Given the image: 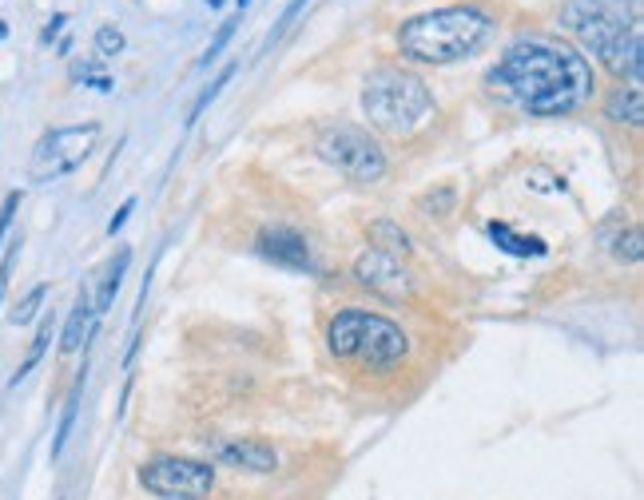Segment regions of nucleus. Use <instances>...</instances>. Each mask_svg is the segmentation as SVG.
<instances>
[{
  "mask_svg": "<svg viewBox=\"0 0 644 500\" xmlns=\"http://www.w3.org/2000/svg\"><path fill=\"white\" fill-rule=\"evenodd\" d=\"M235 24H239V20H223V24H219L215 40H211V44H207V52H203V60H199L203 67H207V64H215L219 56H223V48L231 44V36H235Z\"/></svg>",
  "mask_w": 644,
  "mask_h": 500,
  "instance_id": "nucleus-24",
  "label": "nucleus"
},
{
  "mask_svg": "<svg viewBox=\"0 0 644 500\" xmlns=\"http://www.w3.org/2000/svg\"><path fill=\"white\" fill-rule=\"evenodd\" d=\"M140 488H148L156 500H207L215 493V464L195 461V456H151L135 472Z\"/></svg>",
  "mask_w": 644,
  "mask_h": 500,
  "instance_id": "nucleus-7",
  "label": "nucleus"
},
{
  "mask_svg": "<svg viewBox=\"0 0 644 500\" xmlns=\"http://www.w3.org/2000/svg\"><path fill=\"white\" fill-rule=\"evenodd\" d=\"M255 247L262 258H270L275 266H286V270H315V250H310V242L302 239L299 231H291V226H262Z\"/></svg>",
  "mask_w": 644,
  "mask_h": 500,
  "instance_id": "nucleus-11",
  "label": "nucleus"
},
{
  "mask_svg": "<svg viewBox=\"0 0 644 500\" xmlns=\"http://www.w3.org/2000/svg\"><path fill=\"white\" fill-rule=\"evenodd\" d=\"M592 67L569 44H557L549 36H521L502 52V60L486 72V91L525 115L561 120L589 104Z\"/></svg>",
  "mask_w": 644,
  "mask_h": 500,
  "instance_id": "nucleus-1",
  "label": "nucleus"
},
{
  "mask_svg": "<svg viewBox=\"0 0 644 500\" xmlns=\"http://www.w3.org/2000/svg\"><path fill=\"white\" fill-rule=\"evenodd\" d=\"M128 262H132V250L128 247H120L112 254V262L104 266V278H100V290L92 294V306H96V318H104L108 310H112V302H116V294H120V282H124V270H128Z\"/></svg>",
  "mask_w": 644,
  "mask_h": 500,
  "instance_id": "nucleus-15",
  "label": "nucleus"
},
{
  "mask_svg": "<svg viewBox=\"0 0 644 500\" xmlns=\"http://www.w3.org/2000/svg\"><path fill=\"white\" fill-rule=\"evenodd\" d=\"M315 151L322 163H330L350 183H378L386 175V151L370 131L350 123H330L318 131Z\"/></svg>",
  "mask_w": 644,
  "mask_h": 500,
  "instance_id": "nucleus-6",
  "label": "nucleus"
},
{
  "mask_svg": "<svg viewBox=\"0 0 644 500\" xmlns=\"http://www.w3.org/2000/svg\"><path fill=\"white\" fill-rule=\"evenodd\" d=\"M16 258H20V239H12L8 242V254L0 258V302H4V290H8V278H12V266H16Z\"/></svg>",
  "mask_w": 644,
  "mask_h": 500,
  "instance_id": "nucleus-25",
  "label": "nucleus"
},
{
  "mask_svg": "<svg viewBox=\"0 0 644 500\" xmlns=\"http://www.w3.org/2000/svg\"><path fill=\"white\" fill-rule=\"evenodd\" d=\"M231 75H235V64H227V67H223V72H219V80H215V83H211V88H207V91H203V96H199V99H195V107H191V112H188V127H191L195 120H199V115H203V112H207V107H211V99H215V96H219V91H223V88H227V83H231Z\"/></svg>",
  "mask_w": 644,
  "mask_h": 500,
  "instance_id": "nucleus-23",
  "label": "nucleus"
},
{
  "mask_svg": "<svg viewBox=\"0 0 644 500\" xmlns=\"http://www.w3.org/2000/svg\"><path fill=\"white\" fill-rule=\"evenodd\" d=\"M80 389H84V377L72 385V397H68V405H64V417H60V425H56V437H52V461L64 453V445H68V437H72V425H76V413H80Z\"/></svg>",
  "mask_w": 644,
  "mask_h": 500,
  "instance_id": "nucleus-18",
  "label": "nucleus"
},
{
  "mask_svg": "<svg viewBox=\"0 0 644 500\" xmlns=\"http://www.w3.org/2000/svg\"><path fill=\"white\" fill-rule=\"evenodd\" d=\"M207 456L219 469H239V472H275L278 469L275 445L262 437H211Z\"/></svg>",
  "mask_w": 644,
  "mask_h": 500,
  "instance_id": "nucleus-10",
  "label": "nucleus"
},
{
  "mask_svg": "<svg viewBox=\"0 0 644 500\" xmlns=\"http://www.w3.org/2000/svg\"><path fill=\"white\" fill-rule=\"evenodd\" d=\"M605 120L629 123V127H640V123H644V91H640V83L616 88L613 96L605 99Z\"/></svg>",
  "mask_w": 644,
  "mask_h": 500,
  "instance_id": "nucleus-14",
  "label": "nucleus"
},
{
  "mask_svg": "<svg viewBox=\"0 0 644 500\" xmlns=\"http://www.w3.org/2000/svg\"><path fill=\"white\" fill-rule=\"evenodd\" d=\"M422 210H438V218L450 215V210H454V191L442 187L438 194H426V199H422Z\"/></svg>",
  "mask_w": 644,
  "mask_h": 500,
  "instance_id": "nucleus-27",
  "label": "nucleus"
},
{
  "mask_svg": "<svg viewBox=\"0 0 644 500\" xmlns=\"http://www.w3.org/2000/svg\"><path fill=\"white\" fill-rule=\"evenodd\" d=\"M72 80L84 83V88L112 91V75L104 72V64H100V60H76V64H72Z\"/></svg>",
  "mask_w": 644,
  "mask_h": 500,
  "instance_id": "nucleus-21",
  "label": "nucleus"
},
{
  "mask_svg": "<svg viewBox=\"0 0 644 500\" xmlns=\"http://www.w3.org/2000/svg\"><path fill=\"white\" fill-rule=\"evenodd\" d=\"M565 24L577 32V40L616 80L640 83L644 75V28L640 16H624L621 8L605 0H573L565 8Z\"/></svg>",
  "mask_w": 644,
  "mask_h": 500,
  "instance_id": "nucleus-3",
  "label": "nucleus"
},
{
  "mask_svg": "<svg viewBox=\"0 0 644 500\" xmlns=\"http://www.w3.org/2000/svg\"><path fill=\"white\" fill-rule=\"evenodd\" d=\"M489 36H494V16L470 4H454L410 16L398 28V52L414 64H454L473 56Z\"/></svg>",
  "mask_w": 644,
  "mask_h": 500,
  "instance_id": "nucleus-2",
  "label": "nucleus"
},
{
  "mask_svg": "<svg viewBox=\"0 0 644 500\" xmlns=\"http://www.w3.org/2000/svg\"><path fill=\"white\" fill-rule=\"evenodd\" d=\"M4 36H8V24H4V20H0V40H4Z\"/></svg>",
  "mask_w": 644,
  "mask_h": 500,
  "instance_id": "nucleus-31",
  "label": "nucleus"
},
{
  "mask_svg": "<svg viewBox=\"0 0 644 500\" xmlns=\"http://www.w3.org/2000/svg\"><path fill=\"white\" fill-rule=\"evenodd\" d=\"M326 345L338 361H358L366 369H394L410 353V337L398 321L370 310H338L326 321Z\"/></svg>",
  "mask_w": 644,
  "mask_h": 500,
  "instance_id": "nucleus-5",
  "label": "nucleus"
},
{
  "mask_svg": "<svg viewBox=\"0 0 644 500\" xmlns=\"http://www.w3.org/2000/svg\"><path fill=\"white\" fill-rule=\"evenodd\" d=\"M100 143V123H72V127H52L36 139L28 159L32 183H56L84 167V159L96 151Z\"/></svg>",
  "mask_w": 644,
  "mask_h": 500,
  "instance_id": "nucleus-8",
  "label": "nucleus"
},
{
  "mask_svg": "<svg viewBox=\"0 0 644 500\" xmlns=\"http://www.w3.org/2000/svg\"><path fill=\"white\" fill-rule=\"evenodd\" d=\"M96 306H92V290L88 286H80V294H76V306L68 313L64 321V337H60V353H76L84 350V345L92 342V334H96Z\"/></svg>",
  "mask_w": 644,
  "mask_h": 500,
  "instance_id": "nucleus-12",
  "label": "nucleus"
},
{
  "mask_svg": "<svg viewBox=\"0 0 644 500\" xmlns=\"http://www.w3.org/2000/svg\"><path fill=\"white\" fill-rule=\"evenodd\" d=\"M486 234L494 239V247H497V250L513 254V258H545V254H549L545 239H537V234H521V231H513V226H510V223H502V218L486 223Z\"/></svg>",
  "mask_w": 644,
  "mask_h": 500,
  "instance_id": "nucleus-13",
  "label": "nucleus"
},
{
  "mask_svg": "<svg viewBox=\"0 0 644 500\" xmlns=\"http://www.w3.org/2000/svg\"><path fill=\"white\" fill-rule=\"evenodd\" d=\"M20 199H24V194H20V191H8V199H4V207H0V247H4V234H8V226H12V218H16V210H20Z\"/></svg>",
  "mask_w": 644,
  "mask_h": 500,
  "instance_id": "nucleus-26",
  "label": "nucleus"
},
{
  "mask_svg": "<svg viewBox=\"0 0 644 500\" xmlns=\"http://www.w3.org/2000/svg\"><path fill=\"white\" fill-rule=\"evenodd\" d=\"M605 4H621V0H605ZM632 4H637V0H632Z\"/></svg>",
  "mask_w": 644,
  "mask_h": 500,
  "instance_id": "nucleus-34",
  "label": "nucleus"
},
{
  "mask_svg": "<svg viewBox=\"0 0 644 500\" xmlns=\"http://www.w3.org/2000/svg\"><path fill=\"white\" fill-rule=\"evenodd\" d=\"M370 247L394 254V258H410L414 242H410V234L394 223V218H378V223H370Z\"/></svg>",
  "mask_w": 644,
  "mask_h": 500,
  "instance_id": "nucleus-16",
  "label": "nucleus"
},
{
  "mask_svg": "<svg viewBox=\"0 0 644 500\" xmlns=\"http://www.w3.org/2000/svg\"><path fill=\"white\" fill-rule=\"evenodd\" d=\"M613 254L621 262H629V266H637V262L644 258V231H640V223H632L629 231H621L616 234V242H613Z\"/></svg>",
  "mask_w": 644,
  "mask_h": 500,
  "instance_id": "nucleus-20",
  "label": "nucleus"
},
{
  "mask_svg": "<svg viewBox=\"0 0 644 500\" xmlns=\"http://www.w3.org/2000/svg\"><path fill=\"white\" fill-rule=\"evenodd\" d=\"M207 4H211V8H219V4H223V0H207Z\"/></svg>",
  "mask_w": 644,
  "mask_h": 500,
  "instance_id": "nucleus-32",
  "label": "nucleus"
},
{
  "mask_svg": "<svg viewBox=\"0 0 644 500\" xmlns=\"http://www.w3.org/2000/svg\"><path fill=\"white\" fill-rule=\"evenodd\" d=\"M52 329H56V318H52V313H44V318H40V329H36V337H32L28 353H24V361H20V369H16V374H12V385H20V381L28 377L36 366H40V358H44V353H48V342H52Z\"/></svg>",
  "mask_w": 644,
  "mask_h": 500,
  "instance_id": "nucleus-17",
  "label": "nucleus"
},
{
  "mask_svg": "<svg viewBox=\"0 0 644 500\" xmlns=\"http://www.w3.org/2000/svg\"><path fill=\"white\" fill-rule=\"evenodd\" d=\"M135 210V199H124V207L116 210L112 218H108V234H116V231H124V223H128V215Z\"/></svg>",
  "mask_w": 644,
  "mask_h": 500,
  "instance_id": "nucleus-28",
  "label": "nucleus"
},
{
  "mask_svg": "<svg viewBox=\"0 0 644 500\" xmlns=\"http://www.w3.org/2000/svg\"><path fill=\"white\" fill-rule=\"evenodd\" d=\"M44 298H48V286H44V282L32 286V290L12 306L8 321H12V326H28V321H36V318H40V306H44Z\"/></svg>",
  "mask_w": 644,
  "mask_h": 500,
  "instance_id": "nucleus-19",
  "label": "nucleus"
},
{
  "mask_svg": "<svg viewBox=\"0 0 644 500\" xmlns=\"http://www.w3.org/2000/svg\"><path fill=\"white\" fill-rule=\"evenodd\" d=\"M124 48H128V36H124L116 24H100L96 28V52L108 60V56H120Z\"/></svg>",
  "mask_w": 644,
  "mask_h": 500,
  "instance_id": "nucleus-22",
  "label": "nucleus"
},
{
  "mask_svg": "<svg viewBox=\"0 0 644 500\" xmlns=\"http://www.w3.org/2000/svg\"><path fill=\"white\" fill-rule=\"evenodd\" d=\"M235 4H239V8H247V4H251V0H235Z\"/></svg>",
  "mask_w": 644,
  "mask_h": 500,
  "instance_id": "nucleus-33",
  "label": "nucleus"
},
{
  "mask_svg": "<svg viewBox=\"0 0 644 500\" xmlns=\"http://www.w3.org/2000/svg\"><path fill=\"white\" fill-rule=\"evenodd\" d=\"M64 24H68V16H64V12H56L52 20H48V28L40 32V40H44V44H52V40L60 36V32H64Z\"/></svg>",
  "mask_w": 644,
  "mask_h": 500,
  "instance_id": "nucleus-30",
  "label": "nucleus"
},
{
  "mask_svg": "<svg viewBox=\"0 0 644 500\" xmlns=\"http://www.w3.org/2000/svg\"><path fill=\"white\" fill-rule=\"evenodd\" d=\"M354 278H358V286H366L370 294L386 302H406L414 294V274L406 270V262L374 247H366L354 258Z\"/></svg>",
  "mask_w": 644,
  "mask_h": 500,
  "instance_id": "nucleus-9",
  "label": "nucleus"
},
{
  "mask_svg": "<svg viewBox=\"0 0 644 500\" xmlns=\"http://www.w3.org/2000/svg\"><path fill=\"white\" fill-rule=\"evenodd\" d=\"M307 4H310V0H291V4H286V12H283V20H278V28H275V36H283V32H286V24H291L294 16H299Z\"/></svg>",
  "mask_w": 644,
  "mask_h": 500,
  "instance_id": "nucleus-29",
  "label": "nucleus"
},
{
  "mask_svg": "<svg viewBox=\"0 0 644 500\" xmlns=\"http://www.w3.org/2000/svg\"><path fill=\"white\" fill-rule=\"evenodd\" d=\"M362 112L386 135H414L434 115V91L406 67H374L362 80Z\"/></svg>",
  "mask_w": 644,
  "mask_h": 500,
  "instance_id": "nucleus-4",
  "label": "nucleus"
}]
</instances>
